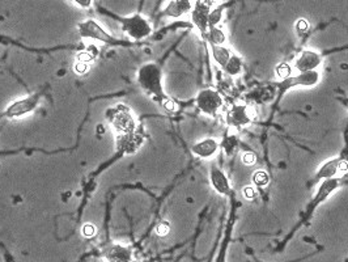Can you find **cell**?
<instances>
[{
  "label": "cell",
  "instance_id": "obj_1",
  "mask_svg": "<svg viewBox=\"0 0 348 262\" xmlns=\"http://www.w3.org/2000/svg\"><path fill=\"white\" fill-rule=\"evenodd\" d=\"M136 80L144 93L148 94L153 101L163 105L169 98L163 86V70L155 62H148L142 66L136 74Z\"/></svg>",
  "mask_w": 348,
  "mask_h": 262
},
{
  "label": "cell",
  "instance_id": "obj_2",
  "mask_svg": "<svg viewBox=\"0 0 348 262\" xmlns=\"http://www.w3.org/2000/svg\"><path fill=\"white\" fill-rule=\"evenodd\" d=\"M106 119L117 135L130 134L138 130L136 118L130 110V108L123 104H117L114 107L109 108L106 111Z\"/></svg>",
  "mask_w": 348,
  "mask_h": 262
},
{
  "label": "cell",
  "instance_id": "obj_3",
  "mask_svg": "<svg viewBox=\"0 0 348 262\" xmlns=\"http://www.w3.org/2000/svg\"><path fill=\"white\" fill-rule=\"evenodd\" d=\"M41 93H33L28 94L25 97L17 98V100L12 101L8 107L5 108L3 115L8 119L22 118V117L33 113L37 109V107L41 103Z\"/></svg>",
  "mask_w": 348,
  "mask_h": 262
},
{
  "label": "cell",
  "instance_id": "obj_4",
  "mask_svg": "<svg viewBox=\"0 0 348 262\" xmlns=\"http://www.w3.org/2000/svg\"><path fill=\"white\" fill-rule=\"evenodd\" d=\"M257 117V111L254 107L245 105V104H236L226 111L225 119L228 126L236 130H240L242 127L249 126Z\"/></svg>",
  "mask_w": 348,
  "mask_h": 262
},
{
  "label": "cell",
  "instance_id": "obj_5",
  "mask_svg": "<svg viewBox=\"0 0 348 262\" xmlns=\"http://www.w3.org/2000/svg\"><path fill=\"white\" fill-rule=\"evenodd\" d=\"M195 104L203 114L208 115V117H215L224 105V101H223L221 94L216 89L205 88L197 94Z\"/></svg>",
  "mask_w": 348,
  "mask_h": 262
},
{
  "label": "cell",
  "instance_id": "obj_6",
  "mask_svg": "<svg viewBox=\"0 0 348 262\" xmlns=\"http://www.w3.org/2000/svg\"><path fill=\"white\" fill-rule=\"evenodd\" d=\"M122 30L127 37L136 41L149 37L152 34L151 24L142 15H132L122 19Z\"/></svg>",
  "mask_w": 348,
  "mask_h": 262
},
{
  "label": "cell",
  "instance_id": "obj_7",
  "mask_svg": "<svg viewBox=\"0 0 348 262\" xmlns=\"http://www.w3.org/2000/svg\"><path fill=\"white\" fill-rule=\"evenodd\" d=\"M79 33L82 40H90V41H97L105 45H114L117 44V40L111 37L110 34L105 29L96 22L94 20H85L78 25Z\"/></svg>",
  "mask_w": 348,
  "mask_h": 262
},
{
  "label": "cell",
  "instance_id": "obj_8",
  "mask_svg": "<svg viewBox=\"0 0 348 262\" xmlns=\"http://www.w3.org/2000/svg\"><path fill=\"white\" fill-rule=\"evenodd\" d=\"M321 82V75L318 71H307V72H299V75L282 80L279 87L282 89L287 90L293 87H307V88H313Z\"/></svg>",
  "mask_w": 348,
  "mask_h": 262
},
{
  "label": "cell",
  "instance_id": "obj_9",
  "mask_svg": "<svg viewBox=\"0 0 348 262\" xmlns=\"http://www.w3.org/2000/svg\"><path fill=\"white\" fill-rule=\"evenodd\" d=\"M115 142H117V150L119 152H122L124 155H132L143 146L144 135L136 130L130 134L117 135Z\"/></svg>",
  "mask_w": 348,
  "mask_h": 262
},
{
  "label": "cell",
  "instance_id": "obj_10",
  "mask_svg": "<svg viewBox=\"0 0 348 262\" xmlns=\"http://www.w3.org/2000/svg\"><path fill=\"white\" fill-rule=\"evenodd\" d=\"M347 172L348 161L335 157V159H330L328 160V161H325V163L321 165L318 171H317L315 178H317V181L328 180V178H335L338 173L344 175V173Z\"/></svg>",
  "mask_w": 348,
  "mask_h": 262
},
{
  "label": "cell",
  "instance_id": "obj_11",
  "mask_svg": "<svg viewBox=\"0 0 348 262\" xmlns=\"http://www.w3.org/2000/svg\"><path fill=\"white\" fill-rule=\"evenodd\" d=\"M322 65V57L314 50H304L295 62V68L299 72L317 71Z\"/></svg>",
  "mask_w": 348,
  "mask_h": 262
},
{
  "label": "cell",
  "instance_id": "obj_12",
  "mask_svg": "<svg viewBox=\"0 0 348 262\" xmlns=\"http://www.w3.org/2000/svg\"><path fill=\"white\" fill-rule=\"evenodd\" d=\"M219 150H220V143L215 138H205V139L198 140L197 143L191 146V152L203 160L213 157Z\"/></svg>",
  "mask_w": 348,
  "mask_h": 262
},
{
  "label": "cell",
  "instance_id": "obj_13",
  "mask_svg": "<svg viewBox=\"0 0 348 262\" xmlns=\"http://www.w3.org/2000/svg\"><path fill=\"white\" fill-rule=\"evenodd\" d=\"M209 181H211V185L215 189V192L221 196H225L230 192V184L228 177L216 165H212L209 169Z\"/></svg>",
  "mask_w": 348,
  "mask_h": 262
},
{
  "label": "cell",
  "instance_id": "obj_14",
  "mask_svg": "<svg viewBox=\"0 0 348 262\" xmlns=\"http://www.w3.org/2000/svg\"><path fill=\"white\" fill-rule=\"evenodd\" d=\"M106 262H131L132 252L126 245H113L105 253Z\"/></svg>",
  "mask_w": 348,
  "mask_h": 262
},
{
  "label": "cell",
  "instance_id": "obj_15",
  "mask_svg": "<svg viewBox=\"0 0 348 262\" xmlns=\"http://www.w3.org/2000/svg\"><path fill=\"white\" fill-rule=\"evenodd\" d=\"M339 188V180L338 178H328V180H324V182L321 184L318 188V192L315 193V196L311 205H318L321 202H324L326 198L331 196L332 193L335 192L336 189Z\"/></svg>",
  "mask_w": 348,
  "mask_h": 262
},
{
  "label": "cell",
  "instance_id": "obj_16",
  "mask_svg": "<svg viewBox=\"0 0 348 262\" xmlns=\"http://www.w3.org/2000/svg\"><path fill=\"white\" fill-rule=\"evenodd\" d=\"M224 71L226 74L232 76V78H236V76H240L242 74V70H244V62L238 55L236 54H232V57L229 58V61L226 62V65L223 67Z\"/></svg>",
  "mask_w": 348,
  "mask_h": 262
},
{
  "label": "cell",
  "instance_id": "obj_17",
  "mask_svg": "<svg viewBox=\"0 0 348 262\" xmlns=\"http://www.w3.org/2000/svg\"><path fill=\"white\" fill-rule=\"evenodd\" d=\"M232 51L228 49L226 46H212V59L217 66L224 67L226 65V62L229 61V58L232 57Z\"/></svg>",
  "mask_w": 348,
  "mask_h": 262
},
{
  "label": "cell",
  "instance_id": "obj_18",
  "mask_svg": "<svg viewBox=\"0 0 348 262\" xmlns=\"http://www.w3.org/2000/svg\"><path fill=\"white\" fill-rule=\"evenodd\" d=\"M238 146H240V142H238V138L236 134H228V135L224 136V139L220 143V148L224 151L226 156L234 155L237 152Z\"/></svg>",
  "mask_w": 348,
  "mask_h": 262
},
{
  "label": "cell",
  "instance_id": "obj_19",
  "mask_svg": "<svg viewBox=\"0 0 348 262\" xmlns=\"http://www.w3.org/2000/svg\"><path fill=\"white\" fill-rule=\"evenodd\" d=\"M207 37H208L209 44H211L212 46L224 45V44L226 42L225 33H224L223 29L219 28V26H215V28L209 29V33Z\"/></svg>",
  "mask_w": 348,
  "mask_h": 262
},
{
  "label": "cell",
  "instance_id": "obj_20",
  "mask_svg": "<svg viewBox=\"0 0 348 262\" xmlns=\"http://www.w3.org/2000/svg\"><path fill=\"white\" fill-rule=\"evenodd\" d=\"M253 184L257 188H266L268 182H270V176L266 171H257V172L253 175Z\"/></svg>",
  "mask_w": 348,
  "mask_h": 262
},
{
  "label": "cell",
  "instance_id": "obj_21",
  "mask_svg": "<svg viewBox=\"0 0 348 262\" xmlns=\"http://www.w3.org/2000/svg\"><path fill=\"white\" fill-rule=\"evenodd\" d=\"M221 21H223V9L221 8H213L209 11L208 15V28H215V26H220Z\"/></svg>",
  "mask_w": 348,
  "mask_h": 262
},
{
  "label": "cell",
  "instance_id": "obj_22",
  "mask_svg": "<svg viewBox=\"0 0 348 262\" xmlns=\"http://www.w3.org/2000/svg\"><path fill=\"white\" fill-rule=\"evenodd\" d=\"M292 74H293V67H292L289 63H280V65L276 67V75H278V78L282 79V80L291 78Z\"/></svg>",
  "mask_w": 348,
  "mask_h": 262
},
{
  "label": "cell",
  "instance_id": "obj_23",
  "mask_svg": "<svg viewBox=\"0 0 348 262\" xmlns=\"http://www.w3.org/2000/svg\"><path fill=\"white\" fill-rule=\"evenodd\" d=\"M82 236L86 239L94 238L96 234H97V228H96V225L92 224V223H85V224L82 227Z\"/></svg>",
  "mask_w": 348,
  "mask_h": 262
},
{
  "label": "cell",
  "instance_id": "obj_24",
  "mask_svg": "<svg viewBox=\"0 0 348 262\" xmlns=\"http://www.w3.org/2000/svg\"><path fill=\"white\" fill-rule=\"evenodd\" d=\"M76 61L82 62V63H88V65H92L94 62V54L85 50V51H82V53L78 54L76 57Z\"/></svg>",
  "mask_w": 348,
  "mask_h": 262
},
{
  "label": "cell",
  "instance_id": "obj_25",
  "mask_svg": "<svg viewBox=\"0 0 348 262\" xmlns=\"http://www.w3.org/2000/svg\"><path fill=\"white\" fill-rule=\"evenodd\" d=\"M89 70H90V65H88V63H82V62L76 61V63H75L74 66V71L78 75H80V76L85 75Z\"/></svg>",
  "mask_w": 348,
  "mask_h": 262
},
{
  "label": "cell",
  "instance_id": "obj_26",
  "mask_svg": "<svg viewBox=\"0 0 348 262\" xmlns=\"http://www.w3.org/2000/svg\"><path fill=\"white\" fill-rule=\"evenodd\" d=\"M309 28H310V26H309V22H307L305 19H300V20L296 22V30H297L300 36H304L305 33H307Z\"/></svg>",
  "mask_w": 348,
  "mask_h": 262
},
{
  "label": "cell",
  "instance_id": "obj_27",
  "mask_svg": "<svg viewBox=\"0 0 348 262\" xmlns=\"http://www.w3.org/2000/svg\"><path fill=\"white\" fill-rule=\"evenodd\" d=\"M170 231V225H169L168 221H163L160 224L156 227V234L159 236H166Z\"/></svg>",
  "mask_w": 348,
  "mask_h": 262
},
{
  "label": "cell",
  "instance_id": "obj_28",
  "mask_svg": "<svg viewBox=\"0 0 348 262\" xmlns=\"http://www.w3.org/2000/svg\"><path fill=\"white\" fill-rule=\"evenodd\" d=\"M242 161H244V164H246V165H253V164L257 163V155H255L254 152H245V153L242 155Z\"/></svg>",
  "mask_w": 348,
  "mask_h": 262
},
{
  "label": "cell",
  "instance_id": "obj_29",
  "mask_svg": "<svg viewBox=\"0 0 348 262\" xmlns=\"http://www.w3.org/2000/svg\"><path fill=\"white\" fill-rule=\"evenodd\" d=\"M242 193H244V196H245V198H247V199H254L257 194H258L257 190H255L254 185H253V186H246V188H244Z\"/></svg>",
  "mask_w": 348,
  "mask_h": 262
},
{
  "label": "cell",
  "instance_id": "obj_30",
  "mask_svg": "<svg viewBox=\"0 0 348 262\" xmlns=\"http://www.w3.org/2000/svg\"><path fill=\"white\" fill-rule=\"evenodd\" d=\"M161 107L164 108L165 110H168V111H176L177 110V104L174 103V100H172V98L169 97L166 101H165Z\"/></svg>",
  "mask_w": 348,
  "mask_h": 262
},
{
  "label": "cell",
  "instance_id": "obj_31",
  "mask_svg": "<svg viewBox=\"0 0 348 262\" xmlns=\"http://www.w3.org/2000/svg\"><path fill=\"white\" fill-rule=\"evenodd\" d=\"M72 1H75L82 8H89L92 3H93V0H72Z\"/></svg>",
  "mask_w": 348,
  "mask_h": 262
},
{
  "label": "cell",
  "instance_id": "obj_32",
  "mask_svg": "<svg viewBox=\"0 0 348 262\" xmlns=\"http://www.w3.org/2000/svg\"><path fill=\"white\" fill-rule=\"evenodd\" d=\"M347 108H348V105H347Z\"/></svg>",
  "mask_w": 348,
  "mask_h": 262
}]
</instances>
